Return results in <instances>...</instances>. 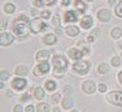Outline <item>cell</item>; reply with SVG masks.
<instances>
[{
    "label": "cell",
    "mask_w": 122,
    "mask_h": 112,
    "mask_svg": "<svg viewBox=\"0 0 122 112\" xmlns=\"http://www.w3.org/2000/svg\"><path fill=\"white\" fill-rule=\"evenodd\" d=\"M91 25H92V18L91 16H85V18L81 20V26L84 27V29H90Z\"/></svg>",
    "instance_id": "obj_15"
},
{
    "label": "cell",
    "mask_w": 122,
    "mask_h": 112,
    "mask_svg": "<svg viewBox=\"0 0 122 112\" xmlns=\"http://www.w3.org/2000/svg\"><path fill=\"white\" fill-rule=\"evenodd\" d=\"M29 98H30V95H29V93H25V95H23V96H21V101H23V102H26Z\"/></svg>",
    "instance_id": "obj_33"
},
{
    "label": "cell",
    "mask_w": 122,
    "mask_h": 112,
    "mask_svg": "<svg viewBox=\"0 0 122 112\" xmlns=\"http://www.w3.org/2000/svg\"><path fill=\"white\" fill-rule=\"evenodd\" d=\"M107 100L111 103L117 105V106H122V92L121 91H113L110 92L107 95Z\"/></svg>",
    "instance_id": "obj_4"
},
{
    "label": "cell",
    "mask_w": 122,
    "mask_h": 112,
    "mask_svg": "<svg viewBox=\"0 0 122 112\" xmlns=\"http://www.w3.org/2000/svg\"><path fill=\"white\" fill-rule=\"evenodd\" d=\"M51 101H52V103H57L59 101H60V95L59 93H55L54 96H52V98H51Z\"/></svg>",
    "instance_id": "obj_30"
},
{
    "label": "cell",
    "mask_w": 122,
    "mask_h": 112,
    "mask_svg": "<svg viewBox=\"0 0 122 112\" xmlns=\"http://www.w3.org/2000/svg\"><path fill=\"white\" fill-rule=\"evenodd\" d=\"M49 57H50V51H47V50H41L36 55V60H39L40 62H47Z\"/></svg>",
    "instance_id": "obj_11"
},
{
    "label": "cell",
    "mask_w": 122,
    "mask_h": 112,
    "mask_svg": "<svg viewBox=\"0 0 122 112\" xmlns=\"http://www.w3.org/2000/svg\"><path fill=\"white\" fill-rule=\"evenodd\" d=\"M52 22H54V25H59V22H60V18H59V15H55V16H54Z\"/></svg>",
    "instance_id": "obj_32"
},
{
    "label": "cell",
    "mask_w": 122,
    "mask_h": 112,
    "mask_svg": "<svg viewBox=\"0 0 122 112\" xmlns=\"http://www.w3.org/2000/svg\"><path fill=\"white\" fill-rule=\"evenodd\" d=\"M64 92H66V93H71V92H72V87L66 85V86L64 87Z\"/></svg>",
    "instance_id": "obj_31"
},
{
    "label": "cell",
    "mask_w": 122,
    "mask_h": 112,
    "mask_svg": "<svg viewBox=\"0 0 122 112\" xmlns=\"http://www.w3.org/2000/svg\"><path fill=\"white\" fill-rule=\"evenodd\" d=\"M41 16H42L44 19H47L49 16H50V11H42V13H41Z\"/></svg>",
    "instance_id": "obj_36"
},
{
    "label": "cell",
    "mask_w": 122,
    "mask_h": 112,
    "mask_svg": "<svg viewBox=\"0 0 122 112\" xmlns=\"http://www.w3.org/2000/svg\"><path fill=\"white\" fill-rule=\"evenodd\" d=\"M72 105H74V101H72V98H71V97H65L62 100V107L64 108L69 110V108L72 107Z\"/></svg>",
    "instance_id": "obj_17"
},
{
    "label": "cell",
    "mask_w": 122,
    "mask_h": 112,
    "mask_svg": "<svg viewBox=\"0 0 122 112\" xmlns=\"http://www.w3.org/2000/svg\"><path fill=\"white\" fill-rule=\"evenodd\" d=\"M27 16L26 15H19L18 18L15 19L14 22V32L18 36L24 37L27 35V27H26V22H27Z\"/></svg>",
    "instance_id": "obj_1"
},
{
    "label": "cell",
    "mask_w": 122,
    "mask_h": 112,
    "mask_svg": "<svg viewBox=\"0 0 122 112\" xmlns=\"http://www.w3.org/2000/svg\"><path fill=\"white\" fill-rule=\"evenodd\" d=\"M14 112H23V107L20 105H16L14 107Z\"/></svg>",
    "instance_id": "obj_35"
},
{
    "label": "cell",
    "mask_w": 122,
    "mask_h": 112,
    "mask_svg": "<svg viewBox=\"0 0 122 112\" xmlns=\"http://www.w3.org/2000/svg\"><path fill=\"white\" fill-rule=\"evenodd\" d=\"M14 41V36L11 34L9 32H1V35H0V44L3 45V46H8Z\"/></svg>",
    "instance_id": "obj_6"
},
{
    "label": "cell",
    "mask_w": 122,
    "mask_h": 112,
    "mask_svg": "<svg viewBox=\"0 0 122 112\" xmlns=\"http://www.w3.org/2000/svg\"><path fill=\"white\" fill-rule=\"evenodd\" d=\"M92 35H100V29H98V27H96V29H93L92 30Z\"/></svg>",
    "instance_id": "obj_38"
},
{
    "label": "cell",
    "mask_w": 122,
    "mask_h": 112,
    "mask_svg": "<svg viewBox=\"0 0 122 112\" xmlns=\"http://www.w3.org/2000/svg\"><path fill=\"white\" fill-rule=\"evenodd\" d=\"M82 90H84V92H85V93L91 95V93L95 92V90H96V85H95V83H93L92 81L87 80V81H85L84 83H82Z\"/></svg>",
    "instance_id": "obj_7"
},
{
    "label": "cell",
    "mask_w": 122,
    "mask_h": 112,
    "mask_svg": "<svg viewBox=\"0 0 122 112\" xmlns=\"http://www.w3.org/2000/svg\"><path fill=\"white\" fill-rule=\"evenodd\" d=\"M4 10H5V13H8V14H11L14 13V10H15V6L13 4H6L4 6Z\"/></svg>",
    "instance_id": "obj_25"
},
{
    "label": "cell",
    "mask_w": 122,
    "mask_h": 112,
    "mask_svg": "<svg viewBox=\"0 0 122 112\" xmlns=\"http://www.w3.org/2000/svg\"><path fill=\"white\" fill-rule=\"evenodd\" d=\"M87 1H92V0H87Z\"/></svg>",
    "instance_id": "obj_48"
},
{
    "label": "cell",
    "mask_w": 122,
    "mask_h": 112,
    "mask_svg": "<svg viewBox=\"0 0 122 112\" xmlns=\"http://www.w3.org/2000/svg\"><path fill=\"white\" fill-rule=\"evenodd\" d=\"M9 76H10L9 71H5V70H3V71H1V81L8 80V78H9Z\"/></svg>",
    "instance_id": "obj_28"
},
{
    "label": "cell",
    "mask_w": 122,
    "mask_h": 112,
    "mask_svg": "<svg viewBox=\"0 0 122 112\" xmlns=\"http://www.w3.org/2000/svg\"><path fill=\"white\" fill-rule=\"evenodd\" d=\"M50 70V66L47 62H41L40 65H39L36 69H35V75H42V74H46V72H49Z\"/></svg>",
    "instance_id": "obj_8"
},
{
    "label": "cell",
    "mask_w": 122,
    "mask_h": 112,
    "mask_svg": "<svg viewBox=\"0 0 122 112\" xmlns=\"http://www.w3.org/2000/svg\"><path fill=\"white\" fill-rule=\"evenodd\" d=\"M47 29V25L44 22L42 19L40 18H36V19H32L30 21V30L32 32H39V31H44Z\"/></svg>",
    "instance_id": "obj_3"
},
{
    "label": "cell",
    "mask_w": 122,
    "mask_h": 112,
    "mask_svg": "<svg viewBox=\"0 0 122 112\" xmlns=\"http://www.w3.org/2000/svg\"><path fill=\"white\" fill-rule=\"evenodd\" d=\"M56 34H57V35H60V34H61V30H60V29H56Z\"/></svg>",
    "instance_id": "obj_45"
},
{
    "label": "cell",
    "mask_w": 122,
    "mask_h": 112,
    "mask_svg": "<svg viewBox=\"0 0 122 112\" xmlns=\"http://www.w3.org/2000/svg\"><path fill=\"white\" fill-rule=\"evenodd\" d=\"M84 55H85L84 51H80V50H77V49H70L69 50V56L74 60H80Z\"/></svg>",
    "instance_id": "obj_12"
},
{
    "label": "cell",
    "mask_w": 122,
    "mask_h": 112,
    "mask_svg": "<svg viewBox=\"0 0 122 112\" xmlns=\"http://www.w3.org/2000/svg\"><path fill=\"white\" fill-rule=\"evenodd\" d=\"M11 86H13L15 90H23V88L26 86V80H24V78H18V77H16L15 80H13Z\"/></svg>",
    "instance_id": "obj_10"
},
{
    "label": "cell",
    "mask_w": 122,
    "mask_h": 112,
    "mask_svg": "<svg viewBox=\"0 0 122 112\" xmlns=\"http://www.w3.org/2000/svg\"><path fill=\"white\" fill-rule=\"evenodd\" d=\"M4 29H5V20L1 19V30H4Z\"/></svg>",
    "instance_id": "obj_41"
},
{
    "label": "cell",
    "mask_w": 122,
    "mask_h": 112,
    "mask_svg": "<svg viewBox=\"0 0 122 112\" xmlns=\"http://www.w3.org/2000/svg\"><path fill=\"white\" fill-rule=\"evenodd\" d=\"M75 6L80 13H84V11L86 10V4L82 1V0H75Z\"/></svg>",
    "instance_id": "obj_19"
},
{
    "label": "cell",
    "mask_w": 122,
    "mask_h": 112,
    "mask_svg": "<svg viewBox=\"0 0 122 112\" xmlns=\"http://www.w3.org/2000/svg\"><path fill=\"white\" fill-rule=\"evenodd\" d=\"M36 110L37 112H50V107L47 103H39Z\"/></svg>",
    "instance_id": "obj_21"
},
{
    "label": "cell",
    "mask_w": 122,
    "mask_h": 112,
    "mask_svg": "<svg viewBox=\"0 0 122 112\" xmlns=\"http://www.w3.org/2000/svg\"><path fill=\"white\" fill-rule=\"evenodd\" d=\"M44 96H45V92H44V90L41 87H36L35 88V97L37 100H41L44 98Z\"/></svg>",
    "instance_id": "obj_22"
},
{
    "label": "cell",
    "mask_w": 122,
    "mask_h": 112,
    "mask_svg": "<svg viewBox=\"0 0 122 112\" xmlns=\"http://www.w3.org/2000/svg\"><path fill=\"white\" fill-rule=\"evenodd\" d=\"M113 1H115V0H108V3H110V4H113Z\"/></svg>",
    "instance_id": "obj_46"
},
{
    "label": "cell",
    "mask_w": 122,
    "mask_h": 112,
    "mask_svg": "<svg viewBox=\"0 0 122 112\" xmlns=\"http://www.w3.org/2000/svg\"><path fill=\"white\" fill-rule=\"evenodd\" d=\"M88 67H90V65H88L87 61H79V62H76L74 65V70L80 75H85V74H87Z\"/></svg>",
    "instance_id": "obj_5"
},
{
    "label": "cell",
    "mask_w": 122,
    "mask_h": 112,
    "mask_svg": "<svg viewBox=\"0 0 122 112\" xmlns=\"http://www.w3.org/2000/svg\"><path fill=\"white\" fill-rule=\"evenodd\" d=\"M111 35H112L113 39H118L122 35V29L121 27H113L112 31H111Z\"/></svg>",
    "instance_id": "obj_20"
},
{
    "label": "cell",
    "mask_w": 122,
    "mask_h": 112,
    "mask_svg": "<svg viewBox=\"0 0 122 112\" xmlns=\"http://www.w3.org/2000/svg\"><path fill=\"white\" fill-rule=\"evenodd\" d=\"M46 88H47V91H54V90L56 88L55 81H46Z\"/></svg>",
    "instance_id": "obj_24"
},
{
    "label": "cell",
    "mask_w": 122,
    "mask_h": 112,
    "mask_svg": "<svg viewBox=\"0 0 122 112\" xmlns=\"http://www.w3.org/2000/svg\"><path fill=\"white\" fill-rule=\"evenodd\" d=\"M87 41L92 42V41H93V36H88V37H87Z\"/></svg>",
    "instance_id": "obj_43"
},
{
    "label": "cell",
    "mask_w": 122,
    "mask_h": 112,
    "mask_svg": "<svg viewBox=\"0 0 122 112\" xmlns=\"http://www.w3.org/2000/svg\"><path fill=\"white\" fill-rule=\"evenodd\" d=\"M66 32H67V35H69V36H76V35H79L80 30L77 29L76 26H67V29H66Z\"/></svg>",
    "instance_id": "obj_18"
},
{
    "label": "cell",
    "mask_w": 122,
    "mask_h": 112,
    "mask_svg": "<svg viewBox=\"0 0 122 112\" xmlns=\"http://www.w3.org/2000/svg\"><path fill=\"white\" fill-rule=\"evenodd\" d=\"M32 4H34L35 6H39V8H41L42 5H44V1H42V0H32Z\"/></svg>",
    "instance_id": "obj_29"
},
{
    "label": "cell",
    "mask_w": 122,
    "mask_h": 112,
    "mask_svg": "<svg viewBox=\"0 0 122 112\" xmlns=\"http://www.w3.org/2000/svg\"><path fill=\"white\" fill-rule=\"evenodd\" d=\"M54 66H55V75L56 76H62L64 71L67 67V60L61 55H56L52 60Z\"/></svg>",
    "instance_id": "obj_2"
},
{
    "label": "cell",
    "mask_w": 122,
    "mask_h": 112,
    "mask_svg": "<svg viewBox=\"0 0 122 112\" xmlns=\"http://www.w3.org/2000/svg\"><path fill=\"white\" fill-rule=\"evenodd\" d=\"M56 0H46V3H47V5H52Z\"/></svg>",
    "instance_id": "obj_40"
},
{
    "label": "cell",
    "mask_w": 122,
    "mask_h": 112,
    "mask_svg": "<svg viewBox=\"0 0 122 112\" xmlns=\"http://www.w3.org/2000/svg\"><path fill=\"white\" fill-rule=\"evenodd\" d=\"M106 90H107V88H106V86H105V85H100V86H98V91H100V92H105Z\"/></svg>",
    "instance_id": "obj_37"
},
{
    "label": "cell",
    "mask_w": 122,
    "mask_h": 112,
    "mask_svg": "<svg viewBox=\"0 0 122 112\" xmlns=\"http://www.w3.org/2000/svg\"><path fill=\"white\" fill-rule=\"evenodd\" d=\"M61 3H62V5H69L70 0H61Z\"/></svg>",
    "instance_id": "obj_39"
},
{
    "label": "cell",
    "mask_w": 122,
    "mask_h": 112,
    "mask_svg": "<svg viewBox=\"0 0 122 112\" xmlns=\"http://www.w3.org/2000/svg\"><path fill=\"white\" fill-rule=\"evenodd\" d=\"M97 70H98L100 74H102V75H103V74H107L110 69H108V65H107V64H101V65L98 66V69H97Z\"/></svg>",
    "instance_id": "obj_23"
},
{
    "label": "cell",
    "mask_w": 122,
    "mask_h": 112,
    "mask_svg": "<svg viewBox=\"0 0 122 112\" xmlns=\"http://www.w3.org/2000/svg\"><path fill=\"white\" fill-rule=\"evenodd\" d=\"M65 20L66 22H74V21H77V15L74 10H69L66 11L65 14Z\"/></svg>",
    "instance_id": "obj_13"
},
{
    "label": "cell",
    "mask_w": 122,
    "mask_h": 112,
    "mask_svg": "<svg viewBox=\"0 0 122 112\" xmlns=\"http://www.w3.org/2000/svg\"><path fill=\"white\" fill-rule=\"evenodd\" d=\"M111 64H112L113 66H120L121 60H120L118 56H115V57H112V60H111Z\"/></svg>",
    "instance_id": "obj_27"
},
{
    "label": "cell",
    "mask_w": 122,
    "mask_h": 112,
    "mask_svg": "<svg viewBox=\"0 0 122 112\" xmlns=\"http://www.w3.org/2000/svg\"><path fill=\"white\" fill-rule=\"evenodd\" d=\"M71 112H77V111H76V110H72V111H71Z\"/></svg>",
    "instance_id": "obj_47"
},
{
    "label": "cell",
    "mask_w": 122,
    "mask_h": 112,
    "mask_svg": "<svg viewBox=\"0 0 122 112\" xmlns=\"http://www.w3.org/2000/svg\"><path fill=\"white\" fill-rule=\"evenodd\" d=\"M97 18L98 20H101V21H108L111 19V13H110V10L107 9H102V10H100L98 11V14H97Z\"/></svg>",
    "instance_id": "obj_9"
},
{
    "label": "cell",
    "mask_w": 122,
    "mask_h": 112,
    "mask_svg": "<svg viewBox=\"0 0 122 112\" xmlns=\"http://www.w3.org/2000/svg\"><path fill=\"white\" fill-rule=\"evenodd\" d=\"M42 40H44V42H45L46 45H54L55 42H56L57 39H56L55 35H52V34H47V35L44 36Z\"/></svg>",
    "instance_id": "obj_14"
},
{
    "label": "cell",
    "mask_w": 122,
    "mask_h": 112,
    "mask_svg": "<svg viewBox=\"0 0 122 112\" xmlns=\"http://www.w3.org/2000/svg\"><path fill=\"white\" fill-rule=\"evenodd\" d=\"M27 72H29V69H27L26 66H23V65L18 66V67H16V70H15V74L16 75H20V76L27 75Z\"/></svg>",
    "instance_id": "obj_16"
},
{
    "label": "cell",
    "mask_w": 122,
    "mask_h": 112,
    "mask_svg": "<svg viewBox=\"0 0 122 112\" xmlns=\"http://www.w3.org/2000/svg\"><path fill=\"white\" fill-rule=\"evenodd\" d=\"M25 112H35V108H34V106H27V107L25 108Z\"/></svg>",
    "instance_id": "obj_34"
},
{
    "label": "cell",
    "mask_w": 122,
    "mask_h": 112,
    "mask_svg": "<svg viewBox=\"0 0 122 112\" xmlns=\"http://www.w3.org/2000/svg\"><path fill=\"white\" fill-rule=\"evenodd\" d=\"M115 13H116V15L117 16H120V18H122V1L116 6V9H115Z\"/></svg>",
    "instance_id": "obj_26"
},
{
    "label": "cell",
    "mask_w": 122,
    "mask_h": 112,
    "mask_svg": "<svg viewBox=\"0 0 122 112\" xmlns=\"http://www.w3.org/2000/svg\"><path fill=\"white\" fill-rule=\"evenodd\" d=\"M118 80H120V82L122 83V71L120 72V75H118Z\"/></svg>",
    "instance_id": "obj_42"
},
{
    "label": "cell",
    "mask_w": 122,
    "mask_h": 112,
    "mask_svg": "<svg viewBox=\"0 0 122 112\" xmlns=\"http://www.w3.org/2000/svg\"><path fill=\"white\" fill-rule=\"evenodd\" d=\"M52 112H61V111H60V108H59V107H55Z\"/></svg>",
    "instance_id": "obj_44"
}]
</instances>
